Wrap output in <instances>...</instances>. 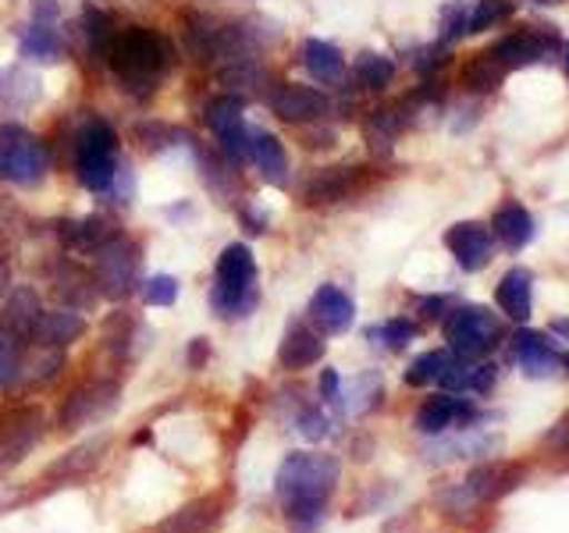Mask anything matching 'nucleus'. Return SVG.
Wrapping results in <instances>:
<instances>
[{"instance_id":"f257e3e1","label":"nucleus","mask_w":569,"mask_h":533,"mask_svg":"<svg viewBox=\"0 0 569 533\" xmlns=\"http://www.w3.org/2000/svg\"><path fill=\"white\" fill-rule=\"evenodd\" d=\"M338 473H342L338 459L325 452H292L281 462L274 476V494L296 533H313L335 494Z\"/></svg>"},{"instance_id":"f03ea898","label":"nucleus","mask_w":569,"mask_h":533,"mask_svg":"<svg viewBox=\"0 0 569 533\" xmlns=\"http://www.w3.org/2000/svg\"><path fill=\"white\" fill-rule=\"evenodd\" d=\"M107 61H111L114 76L121 79V86L129 89V93L150 97L160 76L171 68V43L147 26H132L114 36Z\"/></svg>"},{"instance_id":"7ed1b4c3","label":"nucleus","mask_w":569,"mask_h":533,"mask_svg":"<svg viewBox=\"0 0 569 533\" xmlns=\"http://www.w3.org/2000/svg\"><path fill=\"white\" fill-rule=\"evenodd\" d=\"M257 257L246 242L224 245L213 266V289H210V306L224 320H242L253 313L260 302V284H257Z\"/></svg>"},{"instance_id":"20e7f679","label":"nucleus","mask_w":569,"mask_h":533,"mask_svg":"<svg viewBox=\"0 0 569 533\" xmlns=\"http://www.w3.org/2000/svg\"><path fill=\"white\" fill-rule=\"evenodd\" d=\"M79 182L93 192H111L118 182V135L107 121H89L76 147Z\"/></svg>"},{"instance_id":"39448f33","label":"nucleus","mask_w":569,"mask_h":533,"mask_svg":"<svg viewBox=\"0 0 569 533\" xmlns=\"http://www.w3.org/2000/svg\"><path fill=\"white\" fill-rule=\"evenodd\" d=\"M502 320L485 306H459L445 316V342L462 360H480L502 342Z\"/></svg>"},{"instance_id":"423d86ee","label":"nucleus","mask_w":569,"mask_h":533,"mask_svg":"<svg viewBox=\"0 0 569 533\" xmlns=\"http://www.w3.org/2000/svg\"><path fill=\"white\" fill-rule=\"evenodd\" d=\"M47 174V150L22 124H0V182L36 185Z\"/></svg>"},{"instance_id":"0eeeda50","label":"nucleus","mask_w":569,"mask_h":533,"mask_svg":"<svg viewBox=\"0 0 569 533\" xmlns=\"http://www.w3.org/2000/svg\"><path fill=\"white\" fill-rule=\"evenodd\" d=\"M142 249L132 242V239H111L97 249V292L107 295V299H124L132 295L136 289V278H139V263H142Z\"/></svg>"},{"instance_id":"6e6552de","label":"nucleus","mask_w":569,"mask_h":533,"mask_svg":"<svg viewBox=\"0 0 569 533\" xmlns=\"http://www.w3.org/2000/svg\"><path fill=\"white\" fill-rule=\"evenodd\" d=\"M47 420L36 405H18L0 416V473L26 462L29 452L43 441Z\"/></svg>"},{"instance_id":"1a4fd4ad","label":"nucleus","mask_w":569,"mask_h":533,"mask_svg":"<svg viewBox=\"0 0 569 533\" xmlns=\"http://www.w3.org/2000/svg\"><path fill=\"white\" fill-rule=\"evenodd\" d=\"M118 402H121L118 381H89L64 399L58 423L64 426V431H82V426H93V423L111 416L118 409Z\"/></svg>"},{"instance_id":"9d476101","label":"nucleus","mask_w":569,"mask_h":533,"mask_svg":"<svg viewBox=\"0 0 569 533\" xmlns=\"http://www.w3.org/2000/svg\"><path fill=\"white\" fill-rule=\"evenodd\" d=\"M58 0H36L32 4V22L22 32V53L29 61H61L64 53V40L58 32Z\"/></svg>"},{"instance_id":"9b49d317","label":"nucleus","mask_w":569,"mask_h":533,"mask_svg":"<svg viewBox=\"0 0 569 533\" xmlns=\"http://www.w3.org/2000/svg\"><path fill=\"white\" fill-rule=\"evenodd\" d=\"M445 245L449 253L456 257V263L462 271H485L495 257V239H491V228L477 224V221H459L445 231Z\"/></svg>"},{"instance_id":"f8f14e48","label":"nucleus","mask_w":569,"mask_h":533,"mask_svg":"<svg viewBox=\"0 0 569 533\" xmlns=\"http://www.w3.org/2000/svg\"><path fill=\"white\" fill-rule=\"evenodd\" d=\"M271 111L281 118V121H292V124H307V121H320L328 114V97L320 93V89H310V86H296V82H281L271 89Z\"/></svg>"},{"instance_id":"ddd939ff","label":"nucleus","mask_w":569,"mask_h":533,"mask_svg":"<svg viewBox=\"0 0 569 533\" xmlns=\"http://www.w3.org/2000/svg\"><path fill=\"white\" fill-rule=\"evenodd\" d=\"M527 480V466L523 462H509V459H498V462H485L467 476V487L473 502H498V497L512 494Z\"/></svg>"},{"instance_id":"4468645a","label":"nucleus","mask_w":569,"mask_h":533,"mask_svg":"<svg viewBox=\"0 0 569 533\" xmlns=\"http://www.w3.org/2000/svg\"><path fill=\"white\" fill-rule=\"evenodd\" d=\"M224 509L228 502L221 494H203L160 523V533H213L224 523Z\"/></svg>"},{"instance_id":"2eb2a0df","label":"nucleus","mask_w":569,"mask_h":533,"mask_svg":"<svg viewBox=\"0 0 569 533\" xmlns=\"http://www.w3.org/2000/svg\"><path fill=\"white\" fill-rule=\"evenodd\" d=\"M556 47V36L551 32H538V29H523V32H512L506 40H498L491 47V58L502 61V68H527L533 61H545L548 50Z\"/></svg>"},{"instance_id":"dca6fc26","label":"nucleus","mask_w":569,"mask_h":533,"mask_svg":"<svg viewBox=\"0 0 569 533\" xmlns=\"http://www.w3.org/2000/svg\"><path fill=\"white\" fill-rule=\"evenodd\" d=\"M473 416H477V409L467 399H459V395H435V399H427L417 409L413 423H417L420 434H445V431H452V426L470 423Z\"/></svg>"},{"instance_id":"f3484780","label":"nucleus","mask_w":569,"mask_h":533,"mask_svg":"<svg viewBox=\"0 0 569 533\" xmlns=\"http://www.w3.org/2000/svg\"><path fill=\"white\" fill-rule=\"evenodd\" d=\"M512 360L527 378H551L562 370V355L538 331H520L512 338Z\"/></svg>"},{"instance_id":"a211bd4d","label":"nucleus","mask_w":569,"mask_h":533,"mask_svg":"<svg viewBox=\"0 0 569 533\" xmlns=\"http://www.w3.org/2000/svg\"><path fill=\"white\" fill-rule=\"evenodd\" d=\"M310 320L325 331V334H342L352 328L356 320V306L352 299L338 289V284H320L310 299Z\"/></svg>"},{"instance_id":"6ab92c4d","label":"nucleus","mask_w":569,"mask_h":533,"mask_svg":"<svg viewBox=\"0 0 569 533\" xmlns=\"http://www.w3.org/2000/svg\"><path fill=\"white\" fill-rule=\"evenodd\" d=\"M40 316H43L40 295L32 289H18L4 302V310H0V331L18 338V342H32V331L40 324Z\"/></svg>"},{"instance_id":"aec40b11","label":"nucleus","mask_w":569,"mask_h":533,"mask_svg":"<svg viewBox=\"0 0 569 533\" xmlns=\"http://www.w3.org/2000/svg\"><path fill=\"white\" fill-rule=\"evenodd\" d=\"M89 331L86 316L79 310H50L40 316V324L32 331V342L36 345H50V349H64L71 342H79V338Z\"/></svg>"},{"instance_id":"412c9836","label":"nucleus","mask_w":569,"mask_h":533,"mask_svg":"<svg viewBox=\"0 0 569 533\" xmlns=\"http://www.w3.org/2000/svg\"><path fill=\"white\" fill-rule=\"evenodd\" d=\"M363 185V168H325L307 185V203H338Z\"/></svg>"},{"instance_id":"4be33fe9","label":"nucleus","mask_w":569,"mask_h":533,"mask_svg":"<svg viewBox=\"0 0 569 533\" xmlns=\"http://www.w3.org/2000/svg\"><path fill=\"white\" fill-rule=\"evenodd\" d=\"M320 360H325V342H320V334H313L302 324H292L289 331H284L281 349H278V363L284 370H307Z\"/></svg>"},{"instance_id":"5701e85b","label":"nucleus","mask_w":569,"mask_h":533,"mask_svg":"<svg viewBox=\"0 0 569 533\" xmlns=\"http://www.w3.org/2000/svg\"><path fill=\"white\" fill-rule=\"evenodd\" d=\"M495 302H498V310H502L506 316L527 320L530 310H533V278H530V271H523V266H512V271L498 281Z\"/></svg>"},{"instance_id":"b1692460","label":"nucleus","mask_w":569,"mask_h":533,"mask_svg":"<svg viewBox=\"0 0 569 533\" xmlns=\"http://www.w3.org/2000/svg\"><path fill=\"white\" fill-rule=\"evenodd\" d=\"M107 449H111V438H93V441H82L79 449H71V452H64L53 466L47 470L53 480H71V476H86V473H93L100 462H103V455H107Z\"/></svg>"},{"instance_id":"393cba45","label":"nucleus","mask_w":569,"mask_h":533,"mask_svg":"<svg viewBox=\"0 0 569 533\" xmlns=\"http://www.w3.org/2000/svg\"><path fill=\"white\" fill-rule=\"evenodd\" d=\"M491 235L502 242L506 249H523L533 239V218L527 213V207L520 203H506L495 210L491 218Z\"/></svg>"},{"instance_id":"a878e982","label":"nucleus","mask_w":569,"mask_h":533,"mask_svg":"<svg viewBox=\"0 0 569 533\" xmlns=\"http://www.w3.org/2000/svg\"><path fill=\"white\" fill-rule=\"evenodd\" d=\"M249 160L260 168V174L267 178V182H274V185L289 182V153H284L278 135L253 132V150H249Z\"/></svg>"},{"instance_id":"bb28decb","label":"nucleus","mask_w":569,"mask_h":533,"mask_svg":"<svg viewBox=\"0 0 569 533\" xmlns=\"http://www.w3.org/2000/svg\"><path fill=\"white\" fill-rule=\"evenodd\" d=\"M118 235H121V231L114 228V221L100 218V213H93V218H82V221H68L61 228V239H64L68 249H93V253L103 242H111Z\"/></svg>"},{"instance_id":"cd10ccee","label":"nucleus","mask_w":569,"mask_h":533,"mask_svg":"<svg viewBox=\"0 0 569 533\" xmlns=\"http://www.w3.org/2000/svg\"><path fill=\"white\" fill-rule=\"evenodd\" d=\"M302 64L317 82H342L346 76V58L335 43L325 40H307L302 43Z\"/></svg>"},{"instance_id":"c85d7f7f","label":"nucleus","mask_w":569,"mask_h":533,"mask_svg":"<svg viewBox=\"0 0 569 533\" xmlns=\"http://www.w3.org/2000/svg\"><path fill=\"white\" fill-rule=\"evenodd\" d=\"M506 79V68L498 58H491L488 53H477V58L462 68V82H467V89H473V93H491V89H498Z\"/></svg>"},{"instance_id":"c756f323","label":"nucleus","mask_w":569,"mask_h":533,"mask_svg":"<svg viewBox=\"0 0 569 533\" xmlns=\"http://www.w3.org/2000/svg\"><path fill=\"white\" fill-rule=\"evenodd\" d=\"M61 366H64V352H61V349L36 345L29 360L22 355V366H18V378H22V381L43 384V381H53V378H58V370H61Z\"/></svg>"},{"instance_id":"7c9ffc66","label":"nucleus","mask_w":569,"mask_h":533,"mask_svg":"<svg viewBox=\"0 0 569 533\" xmlns=\"http://www.w3.org/2000/svg\"><path fill=\"white\" fill-rule=\"evenodd\" d=\"M356 79H360V86L367 89H385L391 79H396V64H391V58H385V53H360L356 58Z\"/></svg>"},{"instance_id":"2f4dec72","label":"nucleus","mask_w":569,"mask_h":533,"mask_svg":"<svg viewBox=\"0 0 569 533\" xmlns=\"http://www.w3.org/2000/svg\"><path fill=\"white\" fill-rule=\"evenodd\" d=\"M82 284H97V281H89V274L79 271V266H64V271L58 274V295L64 302H71L76 310H86L89 302L97 299V289H82Z\"/></svg>"},{"instance_id":"473e14b6","label":"nucleus","mask_w":569,"mask_h":533,"mask_svg":"<svg viewBox=\"0 0 569 533\" xmlns=\"http://www.w3.org/2000/svg\"><path fill=\"white\" fill-rule=\"evenodd\" d=\"M114 18L107 11H97L89 8L86 11V40H89V50L100 53V58H107L111 53V43H114Z\"/></svg>"},{"instance_id":"72a5a7b5","label":"nucleus","mask_w":569,"mask_h":533,"mask_svg":"<svg viewBox=\"0 0 569 533\" xmlns=\"http://www.w3.org/2000/svg\"><path fill=\"white\" fill-rule=\"evenodd\" d=\"M449 363H452V355H449V352H423L420 360L409 363V370H406V384H409V388L435 384Z\"/></svg>"},{"instance_id":"f704fd0d","label":"nucleus","mask_w":569,"mask_h":533,"mask_svg":"<svg viewBox=\"0 0 569 533\" xmlns=\"http://www.w3.org/2000/svg\"><path fill=\"white\" fill-rule=\"evenodd\" d=\"M512 11H516L512 0H477V8L470 11L467 32H485V29L502 26L506 18H512Z\"/></svg>"},{"instance_id":"c9c22d12","label":"nucleus","mask_w":569,"mask_h":533,"mask_svg":"<svg viewBox=\"0 0 569 533\" xmlns=\"http://www.w3.org/2000/svg\"><path fill=\"white\" fill-rule=\"evenodd\" d=\"M22 345L18 338L0 331V391L18 381V366H22Z\"/></svg>"},{"instance_id":"e433bc0d","label":"nucleus","mask_w":569,"mask_h":533,"mask_svg":"<svg viewBox=\"0 0 569 533\" xmlns=\"http://www.w3.org/2000/svg\"><path fill=\"white\" fill-rule=\"evenodd\" d=\"M545 444H548V459H551V466H556L559 473H566L569 470V416H562L556 426L548 431V438H545Z\"/></svg>"},{"instance_id":"4c0bfd02","label":"nucleus","mask_w":569,"mask_h":533,"mask_svg":"<svg viewBox=\"0 0 569 533\" xmlns=\"http://www.w3.org/2000/svg\"><path fill=\"white\" fill-rule=\"evenodd\" d=\"M373 338H381L385 349L399 352V349H406V345L417 338V324H413V320H402V316H399V320H388L385 328L373 331Z\"/></svg>"},{"instance_id":"58836bf2","label":"nucleus","mask_w":569,"mask_h":533,"mask_svg":"<svg viewBox=\"0 0 569 533\" xmlns=\"http://www.w3.org/2000/svg\"><path fill=\"white\" fill-rule=\"evenodd\" d=\"M142 299H147L150 306H174V299H178V278H171V274L150 278L147 284H142Z\"/></svg>"},{"instance_id":"ea45409f","label":"nucleus","mask_w":569,"mask_h":533,"mask_svg":"<svg viewBox=\"0 0 569 533\" xmlns=\"http://www.w3.org/2000/svg\"><path fill=\"white\" fill-rule=\"evenodd\" d=\"M467 22H470V8L462 4V0H456V4L445 8L441 11V43L459 40V36L467 32Z\"/></svg>"},{"instance_id":"a19ab883","label":"nucleus","mask_w":569,"mask_h":533,"mask_svg":"<svg viewBox=\"0 0 569 533\" xmlns=\"http://www.w3.org/2000/svg\"><path fill=\"white\" fill-rule=\"evenodd\" d=\"M207 352H210L207 338H192V345L186 349V355H189V366H203V363H207Z\"/></svg>"},{"instance_id":"79ce46f5","label":"nucleus","mask_w":569,"mask_h":533,"mask_svg":"<svg viewBox=\"0 0 569 533\" xmlns=\"http://www.w3.org/2000/svg\"><path fill=\"white\" fill-rule=\"evenodd\" d=\"M320 395L328 402L338 399V370H325V378H320Z\"/></svg>"},{"instance_id":"37998d69","label":"nucleus","mask_w":569,"mask_h":533,"mask_svg":"<svg viewBox=\"0 0 569 533\" xmlns=\"http://www.w3.org/2000/svg\"><path fill=\"white\" fill-rule=\"evenodd\" d=\"M441 310H445V299H423L420 302V316H427V320H438Z\"/></svg>"},{"instance_id":"c03bdc74","label":"nucleus","mask_w":569,"mask_h":533,"mask_svg":"<svg viewBox=\"0 0 569 533\" xmlns=\"http://www.w3.org/2000/svg\"><path fill=\"white\" fill-rule=\"evenodd\" d=\"M8 284H11V271H8V263L0 260V295L8 292Z\"/></svg>"},{"instance_id":"a18cd8bd","label":"nucleus","mask_w":569,"mask_h":533,"mask_svg":"<svg viewBox=\"0 0 569 533\" xmlns=\"http://www.w3.org/2000/svg\"><path fill=\"white\" fill-rule=\"evenodd\" d=\"M566 71H569V47H566Z\"/></svg>"},{"instance_id":"49530a36","label":"nucleus","mask_w":569,"mask_h":533,"mask_svg":"<svg viewBox=\"0 0 569 533\" xmlns=\"http://www.w3.org/2000/svg\"><path fill=\"white\" fill-rule=\"evenodd\" d=\"M541 4H559V0H541Z\"/></svg>"},{"instance_id":"de8ad7c7","label":"nucleus","mask_w":569,"mask_h":533,"mask_svg":"<svg viewBox=\"0 0 569 533\" xmlns=\"http://www.w3.org/2000/svg\"><path fill=\"white\" fill-rule=\"evenodd\" d=\"M566 363H569V360H566Z\"/></svg>"}]
</instances>
